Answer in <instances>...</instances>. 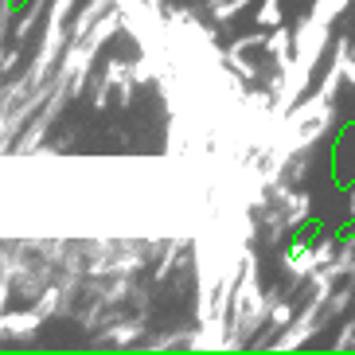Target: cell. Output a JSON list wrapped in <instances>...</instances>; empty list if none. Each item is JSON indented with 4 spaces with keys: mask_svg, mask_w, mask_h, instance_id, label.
Listing matches in <instances>:
<instances>
[]
</instances>
